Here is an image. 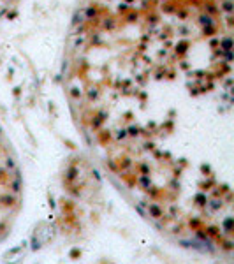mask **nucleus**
<instances>
[{
  "label": "nucleus",
  "instance_id": "f257e3e1",
  "mask_svg": "<svg viewBox=\"0 0 234 264\" xmlns=\"http://www.w3.org/2000/svg\"><path fill=\"white\" fill-rule=\"evenodd\" d=\"M231 0H118L86 7L85 99L107 166L152 218L208 245L231 246L229 143L185 113L181 97L227 94Z\"/></svg>",
  "mask_w": 234,
  "mask_h": 264
}]
</instances>
